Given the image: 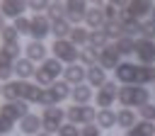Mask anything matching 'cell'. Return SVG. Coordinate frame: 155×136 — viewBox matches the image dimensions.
Wrapping results in <instances>:
<instances>
[{
    "mask_svg": "<svg viewBox=\"0 0 155 136\" xmlns=\"http://www.w3.org/2000/svg\"><path fill=\"white\" fill-rule=\"evenodd\" d=\"M48 5H51V2H27V7H29V10H34L36 15H39V12H44V10H48Z\"/></svg>",
    "mask_w": 155,
    "mask_h": 136,
    "instance_id": "44",
    "label": "cell"
},
{
    "mask_svg": "<svg viewBox=\"0 0 155 136\" xmlns=\"http://www.w3.org/2000/svg\"><path fill=\"white\" fill-rule=\"evenodd\" d=\"M58 136H82V134L78 131V126H75V124H68V121H65V124L58 129Z\"/></svg>",
    "mask_w": 155,
    "mask_h": 136,
    "instance_id": "42",
    "label": "cell"
},
{
    "mask_svg": "<svg viewBox=\"0 0 155 136\" xmlns=\"http://www.w3.org/2000/svg\"><path fill=\"white\" fill-rule=\"evenodd\" d=\"M150 19L155 22V5H153V12H150Z\"/></svg>",
    "mask_w": 155,
    "mask_h": 136,
    "instance_id": "47",
    "label": "cell"
},
{
    "mask_svg": "<svg viewBox=\"0 0 155 136\" xmlns=\"http://www.w3.org/2000/svg\"><path fill=\"white\" fill-rule=\"evenodd\" d=\"M136 121H138V119H136V112H133V109H126V107H124V109L116 112V126H119V129H126V131H128V129L136 126Z\"/></svg>",
    "mask_w": 155,
    "mask_h": 136,
    "instance_id": "22",
    "label": "cell"
},
{
    "mask_svg": "<svg viewBox=\"0 0 155 136\" xmlns=\"http://www.w3.org/2000/svg\"><path fill=\"white\" fill-rule=\"evenodd\" d=\"M51 92L56 95V100H58V102H63L65 97H70V92H73V90H70V85H68L65 80H56V83L51 85Z\"/></svg>",
    "mask_w": 155,
    "mask_h": 136,
    "instance_id": "33",
    "label": "cell"
},
{
    "mask_svg": "<svg viewBox=\"0 0 155 136\" xmlns=\"http://www.w3.org/2000/svg\"><path fill=\"white\" fill-rule=\"evenodd\" d=\"M12 27L17 29V34H29L31 32V19L29 17H19V19H15Z\"/></svg>",
    "mask_w": 155,
    "mask_h": 136,
    "instance_id": "39",
    "label": "cell"
},
{
    "mask_svg": "<svg viewBox=\"0 0 155 136\" xmlns=\"http://www.w3.org/2000/svg\"><path fill=\"white\" fill-rule=\"evenodd\" d=\"M0 51H5L12 61H19V51H22V49H19V41H12V44H2Z\"/></svg>",
    "mask_w": 155,
    "mask_h": 136,
    "instance_id": "41",
    "label": "cell"
},
{
    "mask_svg": "<svg viewBox=\"0 0 155 136\" xmlns=\"http://www.w3.org/2000/svg\"><path fill=\"white\" fill-rule=\"evenodd\" d=\"M12 70H15V75H17L22 83H27V80L36 73V68H34V63H31L29 58H19V61H15V68H12Z\"/></svg>",
    "mask_w": 155,
    "mask_h": 136,
    "instance_id": "19",
    "label": "cell"
},
{
    "mask_svg": "<svg viewBox=\"0 0 155 136\" xmlns=\"http://www.w3.org/2000/svg\"><path fill=\"white\" fill-rule=\"evenodd\" d=\"M136 58L140 61V66H153L155 63V41L136 39Z\"/></svg>",
    "mask_w": 155,
    "mask_h": 136,
    "instance_id": "7",
    "label": "cell"
},
{
    "mask_svg": "<svg viewBox=\"0 0 155 136\" xmlns=\"http://www.w3.org/2000/svg\"><path fill=\"white\" fill-rule=\"evenodd\" d=\"M22 87H24L22 80H10V83L2 85L0 95L5 97V102H17V100H22Z\"/></svg>",
    "mask_w": 155,
    "mask_h": 136,
    "instance_id": "18",
    "label": "cell"
},
{
    "mask_svg": "<svg viewBox=\"0 0 155 136\" xmlns=\"http://www.w3.org/2000/svg\"><path fill=\"white\" fill-rule=\"evenodd\" d=\"M148 83H155V68L153 66H136V85L145 87Z\"/></svg>",
    "mask_w": 155,
    "mask_h": 136,
    "instance_id": "23",
    "label": "cell"
},
{
    "mask_svg": "<svg viewBox=\"0 0 155 136\" xmlns=\"http://www.w3.org/2000/svg\"><path fill=\"white\" fill-rule=\"evenodd\" d=\"M114 78L121 85H136V63H119L114 70Z\"/></svg>",
    "mask_w": 155,
    "mask_h": 136,
    "instance_id": "12",
    "label": "cell"
},
{
    "mask_svg": "<svg viewBox=\"0 0 155 136\" xmlns=\"http://www.w3.org/2000/svg\"><path fill=\"white\" fill-rule=\"evenodd\" d=\"M116 83L114 80H107L99 90H97V107L99 109H111V104L116 102Z\"/></svg>",
    "mask_w": 155,
    "mask_h": 136,
    "instance_id": "6",
    "label": "cell"
},
{
    "mask_svg": "<svg viewBox=\"0 0 155 136\" xmlns=\"http://www.w3.org/2000/svg\"><path fill=\"white\" fill-rule=\"evenodd\" d=\"M36 136H51V134H46V131H41V134H36Z\"/></svg>",
    "mask_w": 155,
    "mask_h": 136,
    "instance_id": "48",
    "label": "cell"
},
{
    "mask_svg": "<svg viewBox=\"0 0 155 136\" xmlns=\"http://www.w3.org/2000/svg\"><path fill=\"white\" fill-rule=\"evenodd\" d=\"M65 119H68V124H75V126L82 124V126H87V124L97 121V109L90 107V104H73V107L65 109Z\"/></svg>",
    "mask_w": 155,
    "mask_h": 136,
    "instance_id": "2",
    "label": "cell"
},
{
    "mask_svg": "<svg viewBox=\"0 0 155 136\" xmlns=\"http://www.w3.org/2000/svg\"><path fill=\"white\" fill-rule=\"evenodd\" d=\"M34 80H36V85H39V87H44V85H46V87H51V85L56 83V80H53V78H51L46 70H41V68L34 73Z\"/></svg>",
    "mask_w": 155,
    "mask_h": 136,
    "instance_id": "38",
    "label": "cell"
},
{
    "mask_svg": "<svg viewBox=\"0 0 155 136\" xmlns=\"http://www.w3.org/2000/svg\"><path fill=\"white\" fill-rule=\"evenodd\" d=\"M126 136H155V124L153 121H136V126L133 129H128L126 131Z\"/></svg>",
    "mask_w": 155,
    "mask_h": 136,
    "instance_id": "29",
    "label": "cell"
},
{
    "mask_svg": "<svg viewBox=\"0 0 155 136\" xmlns=\"http://www.w3.org/2000/svg\"><path fill=\"white\" fill-rule=\"evenodd\" d=\"M104 34H107L109 39H116V41L124 36V34H121V24H119V22H107V24H104Z\"/></svg>",
    "mask_w": 155,
    "mask_h": 136,
    "instance_id": "36",
    "label": "cell"
},
{
    "mask_svg": "<svg viewBox=\"0 0 155 136\" xmlns=\"http://www.w3.org/2000/svg\"><path fill=\"white\" fill-rule=\"evenodd\" d=\"M119 58H121V56H119L116 46H114V44H109V46H104V49L99 51V58H97V63H99L104 70H116V66L121 63Z\"/></svg>",
    "mask_w": 155,
    "mask_h": 136,
    "instance_id": "9",
    "label": "cell"
},
{
    "mask_svg": "<svg viewBox=\"0 0 155 136\" xmlns=\"http://www.w3.org/2000/svg\"><path fill=\"white\" fill-rule=\"evenodd\" d=\"M24 7H27V2H19V0H2V2H0V15H2V17H15V19H19L22 12H24Z\"/></svg>",
    "mask_w": 155,
    "mask_h": 136,
    "instance_id": "16",
    "label": "cell"
},
{
    "mask_svg": "<svg viewBox=\"0 0 155 136\" xmlns=\"http://www.w3.org/2000/svg\"><path fill=\"white\" fill-rule=\"evenodd\" d=\"M140 39L155 41V22H153V19H145V22H140Z\"/></svg>",
    "mask_w": 155,
    "mask_h": 136,
    "instance_id": "35",
    "label": "cell"
},
{
    "mask_svg": "<svg viewBox=\"0 0 155 136\" xmlns=\"http://www.w3.org/2000/svg\"><path fill=\"white\" fill-rule=\"evenodd\" d=\"M80 134H82V136H102V129H99L97 124H87V126L80 129Z\"/></svg>",
    "mask_w": 155,
    "mask_h": 136,
    "instance_id": "43",
    "label": "cell"
},
{
    "mask_svg": "<svg viewBox=\"0 0 155 136\" xmlns=\"http://www.w3.org/2000/svg\"><path fill=\"white\" fill-rule=\"evenodd\" d=\"M48 19H65V2H51L48 5Z\"/></svg>",
    "mask_w": 155,
    "mask_h": 136,
    "instance_id": "34",
    "label": "cell"
},
{
    "mask_svg": "<svg viewBox=\"0 0 155 136\" xmlns=\"http://www.w3.org/2000/svg\"><path fill=\"white\" fill-rule=\"evenodd\" d=\"M63 80H65L68 85H82V83L87 80V68H85L82 63H73V66H68V68L63 70Z\"/></svg>",
    "mask_w": 155,
    "mask_h": 136,
    "instance_id": "11",
    "label": "cell"
},
{
    "mask_svg": "<svg viewBox=\"0 0 155 136\" xmlns=\"http://www.w3.org/2000/svg\"><path fill=\"white\" fill-rule=\"evenodd\" d=\"M24 51H27V58H29L31 63H36V61H41V63H44V61L48 58V56H46V51H48V49L44 46V41H29V44L24 46Z\"/></svg>",
    "mask_w": 155,
    "mask_h": 136,
    "instance_id": "17",
    "label": "cell"
},
{
    "mask_svg": "<svg viewBox=\"0 0 155 136\" xmlns=\"http://www.w3.org/2000/svg\"><path fill=\"white\" fill-rule=\"evenodd\" d=\"M138 117H140L143 121H153V124H155V104H153V102L143 104V107L138 109Z\"/></svg>",
    "mask_w": 155,
    "mask_h": 136,
    "instance_id": "37",
    "label": "cell"
},
{
    "mask_svg": "<svg viewBox=\"0 0 155 136\" xmlns=\"http://www.w3.org/2000/svg\"><path fill=\"white\" fill-rule=\"evenodd\" d=\"M97 58H99V51H97L94 46H90V44H87V46H82V49H80V58H78V61H80L85 68L97 66Z\"/></svg>",
    "mask_w": 155,
    "mask_h": 136,
    "instance_id": "26",
    "label": "cell"
},
{
    "mask_svg": "<svg viewBox=\"0 0 155 136\" xmlns=\"http://www.w3.org/2000/svg\"><path fill=\"white\" fill-rule=\"evenodd\" d=\"M90 46H94L97 51H102L104 46H109V36L104 34V29H94V32H90Z\"/></svg>",
    "mask_w": 155,
    "mask_h": 136,
    "instance_id": "32",
    "label": "cell"
},
{
    "mask_svg": "<svg viewBox=\"0 0 155 136\" xmlns=\"http://www.w3.org/2000/svg\"><path fill=\"white\" fill-rule=\"evenodd\" d=\"M87 2H82V0H70V2H65V19L70 22V24H78L80 19H85V15H87Z\"/></svg>",
    "mask_w": 155,
    "mask_h": 136,
    "instance_id": "10",
    "label": "cell"
},
{
    "mask_svg": "<svg viewBox=\"0 0 155 136\" xmlns=\"http://www.w3.org/2000/svg\"><path fill=\"white\" fill-rule=\"evenodd\" d=\"M114 46H116L119 56H131V53H136V39H131V36H121L119 41H114Z\"/></svg>",
    "mask_w": 155,
    "mask_h": 136,
    "instance_id": "30",
    "label": "cell"
},
{
    "mask_svg": "<svg viewBox=\"0 0 155 136\" xmlns=\"http://www.w3.org/2000/svg\"><path fill=\"white\" fill-rule=\"evenodd\" d=\"M87 83H90V87H102L104 83H107V70L97 63V66H92V68H87Z\"/></svg>",
    "mask_w": 155,
    "mask_h": 136,
    "instance_id": "20",
    "label": "cell"
},
{
    "mask_svg": "<svg viewBox=\"0 0 155 136\" xmlns=\"http://www.w3.org/2000/svg\"><path fill=\"white\" fill-rule=\"evenodd\" d=\"M70 97H73V102L75 104H90V100L94 97V92H92V87L90 85H75L73 87V92H70Z\"/></svg>",
    "mask_w": 155,
    "mask_h": 136,
    "instance_id": "21",
    "label": "cell"
},
{
    "mask_svg": "<svg viewBox=\"0 0 155 136\" xmlns=\"http://www.w3.org/2000/svg\"><path fill=\"white\" fill-rule=\"evenodd\" d=\"M70 32H73V27H70V22H68V19H53V22H51V34L56 36V41L68 39V36H70Z\"/></svg>",
    "mask_w": 155,
    "mask_h": 136,
    "instance_id": "24",
    "label": "cell"
},
{
    "mask_svg": "<svg viewBox=\"0 0 155 136\" xmlns=\"http://www.w3.org/2000/svg\"><path fill=\"white\" fill-rule=\"evenodd\" d=\"M41 129H44V124H41V117L39 114H27L22 121H19V131L22 134H27V136H36V134H41Z\"/></svg>",
    "mask_w": 155,
    "mask_h": 136,
    "instance_id": "13",
    "label": "cell"
},
{
    "mask_svg": "<svg viewBox=\"0 0 155 136\" xmlns=\"http://www.w3.org/2000/svg\"><path fill=\"white\" fill-rule=\"evenodd\" d=\"M116 100L121 102V107L126 109H140L143 104L150 102V90L140 87V85H121L119 92H116Z\"/></svg>",
    "mask_w": 155,
    "mask_h": 136,
    "instance_id": "1",
    "label": "cell"
},
{
    "mask_svg": "<svg viewBox=\"0 0 155 136\" xmlns=\"http://www.w3.org/2000/svg\"><path fill=\"white\" fill-rule=\"evenodd\" d=\"M31 19V41H41L46 34H51V19H48V15H34V17H29Z\"/></svg>",
    "mask_w": 155,
    "mask_h": 136,
    "instance_id": "8",
    "label": "cell"
},
{
    "mask_svg": "<svg viewBox=\"0 0 155 136\" xmlns=\"http://www.w3.org/2000/svg\"><path fill=\"white\" fill-rule=\"evenodd\" d=\"M153 12V2H148V0H138V2H128V10H126V15L131 17V19H136V22H140L145 15H150Z\"/></svg>",
    "mask_w": 155,
    "mask_h": 136,
    "instance_id": "15",
    "label": "cell"
},
{
    "mask_svg": "<svg viewBox=\"0 0 155 136\" xmlns=\"http://www.w3.org/2000/svg\"><path fill=\"white\" fill-rule=\"evenodd\" d=\"M41 124H44V131L46 134H58V129L65 124V109L61 107H46L41 112Z\"/></svg>",
    "mask_w": 155,
    "mask_h": 136,
    "instance_id": "4",
    "label": "cell"
},
{
    "mask_svg": "<svg viewBox=\"0 0 155 136\" xmlns=\"http://www.w3.org/2000/svg\"><path fill=\"white\" fill-rule=\"evenodd\" d=\"M12 131V124H7L5 119H0V136H5V134H10Z\"/></svg>",
    "mask_w": 155,
    "mask_h": 136,
    "instance_id": "45",
    "label": "cell"
},
{
    "mask_svg": "<svg viewBox=\"0 0 155 136\" xmlns=\"http://www.w3.org/2000/svg\"><path fill=\"white\" fill-rule=\"evenodd\" d=\"M85 24L94 32V29H104V24H107V17H104V10L99 7V5H94V7H90L87 10V15H85Z\"/></svg>",
    "mask_w": 155,
    "mask_h": 136,
    "instance_id": "14",
    "label": "cell"
},
{
    "mask_svg": "<svg viewBox=\"0 0 155 136\" xmlns=\"http://www.w3.org/2000/svg\"><path fill=\"white\" fill-rule=\"evenodd\" d=\"M99 129H111L116 126V112L114 109H97V121H94Z\"/></svg>",
    "mask_w": 155,
    "mask_h": 136,
    "instance_id": "27",
    "label": "cell"
},
{
    "mask_svg": "<svg viewBox=\"0 0 155 136\" xmlns=\"http://www.w3.org/2000/svg\"><path fill=\"white\" fill-rule=\"evenodd\" d=\"M41 70H46V73H48V75L56 80V78H58V75H61L65 68H63V63H61L58 58H46V61L41 63Z\"/></svg>",
    "mask_w": 155,
    "mask_h": 136,
    "instance_id": "31",
    "label": "cell"
},
{
    "mask_svg": "<svg viewBox=\"0 0 155 136\" xmlns=\"http://www.w3.org/2000/svg\"><path fill=\"white\" fill-rule=\"evenodd\" d=\"M0 92H2V87H0Z\"/></svg>",
    "mask_w": 155,
    "mask_h": 136,
    "instance_id": "49",
    "label": "cell"
},
{
    "mask_svg": "<svg viewBox=\"0 0 155 136\" xmlns=\"http://www.w3.org/2000/svg\"><path fill=\"white\" fill-rule=\"evenodd\" d=\"M27 114H29V104L22 102V100H17V102H5V104L0 107V119H5V121L12 124V126H15V121H22Z\"/></svg>",
    "mask_w": 155,
    "mask_h": 136,
    "instance_id": "5",
    "label": "cell"
},
{
    "mask_svg": "<svg viewBox=\"0 0 155 136\" xmlns=\"http://www.w3.org/2000/svg\"><path fill=\"white\" fill-rule=\"evenodd\" d=\"M5 27H7V24H5V17H2V15H0V32H2V29H5Z\"/></svg>",
    "mask_w": 155,
    "mask_h": 136,
    "instance_id": "46",
    "label": "cell"
},
{
    "mask_svg": "<svg viewBox=\"0 0 155 136\" xmlns=\"http://www.w3.org/2000/svg\"><path fill=\"white\" fill-rule=\"evenodd\" d=\"M51 51H53V58H58L61 63H68V66H73V63H78V58H80V49H78L75 44H70L68 39H61V41H53V46H51Z\"/></svg>",
    "mask_w": 155,
    "mask_h": 136,
    "instance_id": "3",
    "label": "cell"
},
{
    "mask_svg": "<svg viewBox=\"0 0 155 136\" xmlns=\"http://www.w3.org/2000/svg\"><path fill=\"white\" fill-rule=\"evenodd\" d=\"M39 97H41V87L36 83H24V87H22V102L39 104Z\"/></svg>",
    "mask_w": 155,
    "mask_h": 136,
    "instance_id": "25",
    "label": "cell"
},
{
    "mask_svg": "<svg viewBox=\"0 0 155 136\" xmlns=\"http://www.w3.org/2000/svg\"><path fill=\"white\" fill-rule=\"evenodd\" d=\"M68 41H70V44H75L78 49H82V46H87V44H90V32H87L85 27H73V32H70Z\"/></svg>",
    "mask_w": 155,
    "mask_h": 136,
    "instance_id": "28",
    "label": "cell"
},
{
    "mask_svg": "<svg viewBox=\"0 0 155 136\" xmlns=\"http://www.w3.org/2000/svg\"><path fill=\"white\" fill-rule=\"evenodd\" d=\"M0 36H2V44H12V41H19V34H17V29L15 27H5L2 32H0Z\"/></svg>",
    "mask_w": 155,
    "mask_h": 136,
    "instance_id": "40",
    "label": "cell"
}]
</instances>
